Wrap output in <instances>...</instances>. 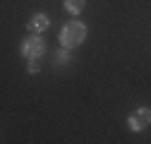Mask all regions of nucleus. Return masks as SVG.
Segmentation results:
<instances>
[{
	"label": "nucleus",
	"instance_id": "nucleus-2",
	"mask_svg": "<svg viewBox=\"0 0 151 144\" xmlns=\"http://www.w3.org/2000/svg\"><path fill=\"white\" fill-rule=\"evenodd\" d=\"M43 50H46V43H43V39H39V36H29V39L22 43V55L27 60H39L43 55Z\"/></svg>",
	"mask_w": 151,
	"mask_h": 144
},
{
	"label": "nucleus",
	"instance_id": "nucleus-3",
	"mask_svg": "<svg viewBox=\"0 0 151 144\" xmlns=\"http://www.w3.org/2000/svg\"><path fill=\"white\" fill-rule=\"evenodd\" d=\"M151 125V108H139V111L129 118V130L132 132H139L144 127Z\"/></svg>",
	"mask_w": 151,
	"mask_h": 144
},
{
	"label": "nucleus",
	"instance_id": "nucleus-5",
	"mask_svg": "<svg viewBox=\"0 0 151 144\" xmlns=\"http://www.w3.org/2000/svg\"><path fill=\"white\" fill-rule=\"evenodd\" d=\"M84 3H86V0H65V7H67L72 14H79V12L84 10Z\"/></svg>",
	"mask_w": 151,
	"mask_h": 144
},
{
	"label": "nucleus",
	"instance_id": "nucleus-4",
	"mask_svg": "<svg viewBox=\"0 0 151 144\" xmlns=\"http://www.w3.org/2000/svg\"><path fill=\"white\" fill-rule=\"evenodd\" d=\"M48 24H50V19H48V14H43V12H39V14H34L31 19H29V29L31 31H46L48 29Z\"/></svg>",
	"mask_w": 151,
	"mask_h": 144
},
{
	"label": "nucleus",
	"instance_id": "nucleus-1",
	"mask_svg": "<svg viewBox=\"0 0 151 144\" xmlns=\"http://www.w3.org/2000/svg\"><path fill=\"white\" fill-rule=\"evenodd\" d=\"M86 39V27L82 22H70L63 27L60 31V43L65 48H74V46H79L82 41Z\"/></svg>",
	"mask_w": 151,
	"mask_h": 144
},
{
	"label": "nucleus",
	"instance_id": "nucleus-6",
	"mask_svg": "<svg viewBox=\"0 0 151 144\" xmlns=\"http://www.w3.org/2000/svg\"><path fill=\"white\" fill-rule=\"evenodd\" d=\"M29 72H39V63H36V60L29 63Z\"/></svg>",
	"mask_w": 151,
	"mask_h": 144
}]
</instances>
